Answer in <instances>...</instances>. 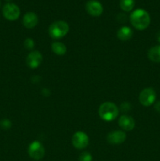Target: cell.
Here are the masks:
<instances>
[{
	"mask_svg": "<svg viewBox=\"0 0 160 161\" xmlns=\"http://www.w3.org/2000/svg\"><path fill=\"white\" fill-rule=\"evenodd\" d=\"M130 22L137 30H144L151 23V17L148 13L142 9H137L130 14Z\"/></svg>",
	"mask_w": 160,
	"mask_h": 161,
	"instance_id": "cell-1",
	"label": "cell"
},
{
	"mask_svg": "<svg viewBox=\"0 0 160 161\" xmlns=\"http://www.w3.org/2000/svg\"><path fill=\"white\" fill-rule=\"evenodd\" d=\"M98 114L103 120L110 122L117 118L119 115V108L115 104L107 102L101 104L99 107Z\"/></svg>",
	"mask_w": 160,
	"mask_h": 161,
	"instance_id": "cell-2",
	"label": "cell"
},
{
	"mask_svg": "<svg viewBox=\"0 0 160 161\" xmlns=\"http://www.w3.org/2000/svg\"><path fill=\"white\" fill-rule=\"evenodd\" d=\"M69 31V25L64 20H57L49 27V35L54 39H60L64 37Z\"/></svg>",
	"mask_w": 160,
	"mask_h": 161,
	"instance_id": "cell-3",
	"label": "cell"
},
{
	"mask_svg": "<svg viewBox=\"0 0 160 161\" xmlns=\"http://www.w3.org/2000/svg\"><path fill=\"white\" fill-rule=\"evenodd\" d=\"M28 155L35 160H39L45 155V149L42 143L39 141H34L28 146Z\"/></svg>",
	"mask_w": 160,
	"mask_h": 161,
	"instance_id": "cell-4",
	"label": "cell"
},
{
	"mask_svg": "<svg viewBox=\"0 0 160 161\" xmlns=\"http://www.w3.org/2000/svg\"><path fill=\"white\" fill-rule=\"evenodd\" d=\"M155 99H156V94L152 88H145L140 93L139 101L143 106H151L155 102Z\"/></svg>",
	"mask_w": 160,
	"mask_h": 161,
	"instance_id": "cell-5",
	"label": "cell"
},
{
	"mask_svg": "<svg viewBox=\"0 0 160 161\" xmlns=\"http://www.w3.org/2000/svg\"><path fill=\"white\" fill-rule=\"evenodd\" d=\"M3 14L8 20H16L20 17V10L18 6L13 3H6L3 8Z\"/></svg>",
	"mask_w": 160,
	"mask_h": 161,
	"instance_id": "cell-6",
	"label": "cell"
},
{
	"mask_svg": "<svg viewBox=\"0 0 160 161\" xmlns=\"http://www.w3.org/2000/svg\"><path fill=\"white\" fill-rule=\"evenodd\" d=\"M72 142L77 149H84L89 145V137L84 132L77 131L72 136Z\"/></svg>",
	"mask_w": 160,
	"mask_h": 161,
	"instance_id": "cell-7",
	"label": "cell"
},
{
	"mask_svg": "<svg viewBox=\"0 0 160 161\" xmlns=\"http://www.w3.org/2000/svg\"><path fill=\"white\" fill-rule=\"evenodd\" d=\"M42 55L38 50H34L31 51L29 54L28 55L26 59L27 65L31 69H37L42 62Z\"/></svg>",
	"mask_w": 160,
	"mask_h": 161,
	"instance_id": "cell-8",
	"label": "cell"
},
{
	"mask_svg": "<svg viewBox=\"0 0 160 161\" xmlns=\"http://www.w3.org/2000/svg\"><path fill=\"white\" fill-rule=\"evenodd\" d=\"M86 10L93 17H99L103 13V6L100 2L97 0H89L86 4Z\"/></svg>",
	"mask_w": 160,
	"mask_h": 161,
	"instance_id": "cell-9",
	"label": "cell"
},
{
	"mask_svg": "<svg viewBox=\"0 0 160 161\" xmlns=\"http://www.w3.org/2000/svg\"><path fill=\"white\" fill-rule=\"evenodd\" d=\"M126 139V135L122 130H114L107 136V141L111 145H120Z\"/></svg>",
	"mask_w": 160,
	"mask_h": 161,
	"instance_id": "cell-10",
	"label": "cell"
},
{
	"mask_svg": "<svg viewBox=\"0 0 160 161\" xmlns=\"http://www.w3.org/2000/svg\"><path fill=\"white\" fill-rule=\"evenodd\" d=\"M119 125L122 130L125 131H130L135 127V121L132 116L124 115L119 119Z\"/></svg>",
	"mask_w": 160,
	"mask_h": 161,
	"instance_id": "cell-11",
	"label": "cell"
},
{
	"mask_svg": "<svg viewBox=\"0 0 160 161\" xmlns=\"http://www.w3.org/2000/svg\"><path fill=\"white\" fill-rule=\"evenodd\" d=\"M23 25L27 28H33L37 25L39 18L35 13L28 12L23 17Z\"/></svg>",
	"mask_w": 160,
	"mask_h": 161,
	"instance_id": "cell-12",
	"label": "cell"
},
{
	"mask_svg": "<svg viewBox=\"0 0 160 161\" xmlns=\"http://www.w3.org/2000/svg\"><path fill=\"white\" fill-rule=\"evenodd\" d=\"M133 30L127 26H123L117 31V37L122 41H127L133 37Z\"/></svg>",
	"mask_w": 160,
	"mask_h": 161,
	"instance_id": "cell-13",
	"label": "cell"
},
{
	"mask_svg": "<svg viewBox=\"0 0 160 161\" xmlns=\"http://www.w3.org/2000/svg\"><path fill=\"white\" fill-rule=\"evenodd\" d=\"M147 58L152 62L160 63V45L150 48L147 52Z\"/></svg>",
	"mask_w": 160,
	"mask_h": 161,
	"instance_id": "cell-14",
	"label": "cell"
},
{
	"mask_svg": "<svg viewBox=\"0 0 160 161\" xmlns=\"http://www.w3.org/2000/svg\"><path fill=\"white\" fill-rule=\"evenodd\" d=\"M52 51L55 53V54L58 55V56H63L67 52V47L64 43L60 42H53L51 46Z\"/></svg>",
	"mask_w": 160,
	"mask_h": 161,
	"instance_id": "cell-15",
	"label": "cell"
},
{
	"mask_svg": "<svg viewBox=\"0 0 160 161\" xmlns=\"http://www.w3.org/2000/svg\"><path fill=\"white\" fill-rule=\"evenodd\" d=\"M120 7L125 12H130L134 7V0H120Z\"/></svg>",
	"mask_w": 160,
	"mask_h": 161,
	"instance_id": "cell-16",
	"label": "cell"
},
{
	"mask_svg": "<svg viewBox=\"0 0 160 161\" xmlns=\"http://www.w3.org/2000/svg\"><path fill=\"white\" fill-rule=\"evenodd\" d=\"M78 160L79 161H93L92 155H91L89 152H83L80 154Z\"/></svg>",
	"mask_w": 160,
	"mask_h": 161,
	"instance_id": "cell-17",
	"label": "cell"
},
{
	"mask_svg": "<svg viewBox=\"0 0 160 161\" xmlns=\"http://www.w3.org/2000/svg\"><path fill=\"white\" fill-rule=\"evenodd\" d=\"M24 47L28 50H31L35 47L34 41H33L32 39H30V38H28L24 42Z\"/></svg>",
	"mask_w": 160,
	"mask_h": 161,
	"instance_id": "cell-18",
	"label": "cell"
},
{
	"mask_svg": "<svg viewBox=\"0 0 160 161\" xmlns=\"http://www.w3.org/2000/svg\"><path fill=\"white\" fill-rule=\"evenodd\" d=\"M11 122L9 120V119H3L1 122V127H3V129H9L11 127Z\"/></svg>",
	"mask_w": 160,
	"mask_h": 161,
	"instance_id": "cell-19",
	"label": "cell"
},
{
	"mask_svg": "<svg viewBox=\"0 0 160 161\" xmlns=\"http://www.w3.org/2000/svg\"><path fill=\"white\" fill-rule=\"evenodd\" d=\"M130 105H129L128 103H126V102H125V103L122 104V105H121V108H122V111L126 112V111H128V110L130 108Z\"/></svg>",
	"mask_w": 160,
	"mask_h": 161,
	"instance_id": "cell-20",
	"label": "cell"
},
{
	"mask_svg": "<svg viewBox=\"0 0 160 161\" xmlns=\"http://www.w3.org/2000/svg\"><path fill=\"white\" fill-rule=\"evenodd\" d=\"M154 108H155V109L156 110L158 113H160V101H158V102H157L155 104Z\"/></svg>",
	"mask_w": 160,
	"mask_h": 161,
	"instance_id": "cell-21",
	"label": "cell"
},
{
	"mask_svg": "<svg viewBox=\"0 0 160 161\" xmlns=\"http://www.w3.org/2000/svg\"><path fill=\"white\" fill-rule=\"evenodd\" d=\"M157 39H158V42H160V31L158 33V36H157Z\"/></svg>",
	"mask_w": 160,
	"mask_h": 161,
	"instance_id": "cell-22",
	"label": "cell"
},
{
	"mask_svg": "<svg viewBox=\"0 0 160 161\" xmlns=\"http://www.w3.org/2000/svg\"><path fill=\"white\" fill-rule=\"evenodd\" d=\"M7 1H10V0H7Z\"/></svg>",
	"mask_w": 160,
	"mask_h": 161,
	"instance_id": "cell-23",
	"label": "cell"
},
{
	"mask_svg": "<svg viewBox=\"0 0 160 161\" xmlns=\"http://www.w3.org/2000/svg\"><path fill=\"white\" fill-rule=\"evenodd\" d=\"M0 5H1V3H0Z\"/></svg>",
	"mask_w": 160,
	"mask_h": 161,
	"instance_id": "cell-24",
	"label": "cell"
}]
</instances>
